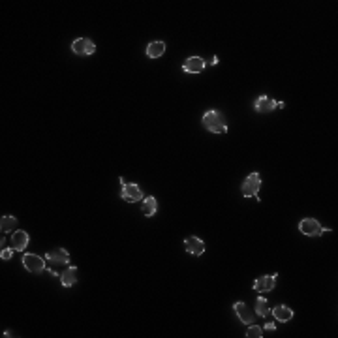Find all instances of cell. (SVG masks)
I'll use <instances>...</instances> for the list:
<instances>
[{
    "label": "cell",
    "mask_w": 338,
    "mask_h": 338,
    "mask_svg": "<svg viewBox=\"0 0 338 338\" xmlns=\"http://www.w3.org/2000/svg\"><path fill=\"white\" fill-rule=\"evenodd\" d=\"M203 126L207 128L209 132H212V134H225L227 132L225 118L218 111H207L203 115Z\"/></svg>",
    "instance_id": "6da1fadb"
},
{
    "label": "cell",
    "mask_w": 338,
    "mask_h": 338,
    "mask_svg": "<svg viewBox=\"0 0 338 338\" xmlns=\"http://www.w3.org/2000/svg\"><path fill=\"white\" fill-rule=\"evenodd\" d=\"M45 261H47L49 271L53 275H60L58 269H62V267H66V265L70 263V254L66 252V250H53V252H47Z\"/></svg>",
    "instance_id": "7a4b0ae2"
},
{
    "label": "cell",
    "mask_w": 338,
    "mask_h": 338,
    "mask_svg": "<svg viewBox=\"0 0 338 338\" xmlns=\"http://www.w3.org/2000/svg\"><path fill=\"white\" fill-rule=\"evenodd\" d=\"M259 188H261V177L257 173H250L244 180V184L241 186L244 197H255L259 194Z\"/></svg>",
    "instance_id": "3957f363"
},
{
    "label": "cell",
    "mask_w": 338,
    "mask_h": 338,
    "mask_svg": "<svg viewBox=\"0 0 338 338\" xmlns=\"http://www.w3.org/2000/svg\"><path fill=\"white\" fill-rule=\"evenodd\" d=\"M23 265H25V269L28 273L38 275V273H42L43 269H45V257H40L36 254H25L23 255Z\"/></svg>",
    "instance_id": "277c9868"
},
{
    "label": "cell",
    "mask_w": 338,
    "mask_h": 338,
    "mask_svg": "<svg viewBox=\"0 0 338 338\" xmlns=\"http://www.w3.org/2000/svg\"><path fill=\"white\" fill-rule=\"evenodd\" d=\"M72 51H74L75 55H83V56H86V55L94 53L96 45H94V42H90L88 38H79V40H75V42L72 43Z\"/></svg>",
    "instance_id": "5b68a950"
},
{
    "label": "cell",
    "mask_w": 338,
    "mask_h": 338,
    "mask_svg": "<svg viewBox=\"0 0 338 338\" xmlns=\"http://www.w3.org/2000/svg\"><path fill=\"white\" fill-rule=\"evenodd\" d=\"M299 229H301V233L308 235V237H317V235H321V233H323V227H321L319 222L314 220V218H307V220H303V222L299 224Z\"/></svg>",
    "instance_id": "8992f818"
},
{
    "label": "cell",
    "mask_w": 338,
    "mask_h": 338,
    "mask_svg": "<svg viewBox=\"0 0 338 338\" xmlns=\"http://www.w3.org/2000/svg\"><path fill=\"white\" fill-rule=\"evenodd\" d=\"M276 285V275H267V276H261L254 282V289L257 293H267V291H273Z\"/></svg>",
    "instance_id": "52a82bcc"
},
{
    "label": "cell",
    "mask_w": 338,
    "mask_h": 338,
    "mask_svg": "<svg viewBox=\"0 0 338 338\" xmlns=\"http://www.w3.org/2000/svg\"><path fill=\"white\" fill-rule=\"evenodd\" d=\"M122 199L128 203H136V201L143 199V192L138 184H124L122 188Z\"/></svg>",
    "instance_id": "ba28073f"
},
{
    "label": "cell",
    "mask_w": 338,
    "mask_h": 338,
    "mask_svg": "<svg viewBox=\"0 0 338 338\" xmlns=\"http://www.w3.org/2000/svg\"><path fill=\"white\" fill-rule=\"evenodd\" d=\"M11 248L15 250V252H23L27 246H28V233L27 231H15L13 235H11Z\"/></svg>",
    "instance_id": "9c48e42d"
},
{
    "label": "cell",
    "mask_w": 338,
    "mask_h": 338,
    "mask_svg": "<svg viewBox=\"0 0 338 338\" xmlns=\"http://www.w3.org/2000/svg\"><path fill=\"white\" fill-rule=\"evenodd\" d=\"M182 68H184L186 74H199V72L205 70V60L201 56H190Z\"/></svg>",
    "instance_id": "30bf717a"
},
{
    "label": "cell",
    "mask_w": 338,
    "mask_h": 338,
    "mask_svg": "<svg viewBox=\"0 0 338 338\" xmlns=\"http://www.w3.org/2000/svg\"><path fill=\"white\" fill-rule=\"evenodd\" d=\"M184 248H186V252L194 254V255H201L205 252V243L201 239H197V237H188L184 241Z\"/></svg>",
    "instance_id": "8fae6325"
},
{
    "label": "cell",
    "mask_w": 338,
    "mask_h": 338,
    "mask_svg": "<svg viewBox=\"0 0 338 338\" xmlns=\"http://www.w3.org/2000/svg\"><path fill=\"white\" fill-rule=\"evenodd\" d=\"M235 312H237V316H239V319L243 321V323H246V325H252V321H254V314H252V310L246 307L244 303H235Z\"/></svg>",
    "instance_id": "7c38bea8"
},
{
    "label": "cell",
    "mask_w": 338,
    "mask_h": 338,
    "mask_svg": "<svg viewBox=\"0 0 338 338\" xmlns=\"http://www.w3.org/2000/svg\"><path fill=\"white\" fill-rule=\"evenodd\" d=\"M254 107H255V111H257V113H271V111H275L276 102H273V100H271V98H267V96H259V98L255 100Z\"/></svg>",
    "instance_id": "4fadbf2b"
},
{
    "label": "cell",
    "mask_w": 338,
    "mask_h": 338,
    "mask_svg": "<svg viewBox=\"0 0 338 338\" xmlns=\"http://www.w3.org/2000/svg\"><path fill=\"white\" fill-rule=\"evenodd\" d=\"M75 282H77V269L75 267H68V269H64L62 273H60V284L64 287H70Z\"/></svg>",
    "instance_id": "5bb4252c"
},
{
    "label": "cell",
    "mask_w": 338,
    "mask_h": 338,
    "mask_svg": "<svg viewBox=\"0 0 338 338\" xmlns=\"http://www.w3.org/2000/svg\"><path fill=\"white\" fill-rule=\"evenodd\" d=\"M273 316H275V319H278L280 323H287V321L293 317V310L289 307H284V305H278V307L273 310Z\"/></svg>",
    "instance_id": "9a60e30c"
},
{
    "label": "cell",
    "mask_w": 338,
    "mask_h": 338,
    "mask_svg": "<svg viewBox=\"0 0 338 338\" xmlns=\"http://www.w3.org/2000/svg\"><path fill=\"white\" fill-rule=\"evenodd\" d=\"M166 53V43L164 42H152L147 47V56L148 58H158Z\"/></svg>",
    "instance_id": "2e32d148"
},
{
    "label": "cell",
    "mask_w": 338,
    "mask_h": 338,
    "mask_svg": "<svg viewBox=\"0 0 338 338\" xmlns=\"http://www.w3.org/2000/svg\"><path fill=\"white\" fill-rule=\"evenodd\" d=\"M141 209H143V214H145L147 218H150V216H154L156 211H158V201L154 199V197H145Z\"/></svg>",
    "instance_id": "e0dca14e"
},
{
    "label": "cell",
    "mask_w": 338,
    "mask_h": 338,
    "mask_svg": "<svg viewBox=\"0 0 338 338\" xmlns=\"http://www.w3.org/2000/svg\"><path fill=\"white\" fill-rule=\"evenodd\" d=\"M15 227H17L15 216H2V220H0V229H2V233H10Z\"/></svg>",
    "instance_id": "ac0fdd59"
},
{
    "label": "cell",
    "mask_w": 338,
    "mask_h": 338,
    "mask_svg": "<svg viewBox=\"0 0 338 338\" xmlns=\"http://www.w3.org/2000/svg\"><path fill=\"white\" fill-rule=\"evenodd\" d=\"M255 312L259 314L261 317L269 316V303H267V299L265 297H257V301H255Z\"/></svg>",
    "instance_id": "d6986e66"
},
{
    "label": "cell",
    "mask_w": 338,
    "mask_h": 338,
    "mask_svg": "<svg viewBox=\"0 0 338 338\" xmlns=\"http://www.w3.org/2000/svg\"><path fill=\"white\" fill-rule=\"evenodd\" d=\"M261 333H263V331L257 327V325H250L248 333H246V337H248V338H261V337H263Z\"/></svg>",
    "instance_id": "ffe728a7"
},
{
    "label": "cell",
    "mask_w": 338,
    "mask_h": 338,
    "mask_svg": "<svg viewBox=\"0 0 338 338\" xmlns=\"http://www.w3.org/2000/svg\"><path fill=\"white\" fill-rule=\"evenodd\" d=\"M13 252H15L13 248H4V250L0 252V257H2L4 261H8V259H10V257H11V254H13Z\"/></svg>",
    "instance_id": "44dd1931"
}]
</instances>
